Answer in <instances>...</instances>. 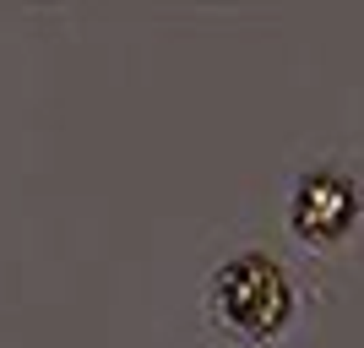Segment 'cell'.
Returning <instances> with one entry per match:
<instances>
[{"label": "cell", "instance_id": "obj_1", "mask_svg": "<svg viewBox=\"0 0 364 348\" xmlns=\"http://www.w3.org/2000/svg\"><path fill=\"white\" fill-rule=\"evenodd\" d=\"M299 310V288L289 267L267 251H240V256L218 261L207 278V316L240 343H272Z\"/></svg>", "mask_w": 364, "mask_h": 348}, {"label": "cell", "instance_id": "obj_2", "mask_svg": "<svg viewBox=\"0 0 364 348\" xmlns=\"http://www.w3.org/2000/svg\"><path fill=\"white\" fill-rule=\"evenodd\" d=\"M359 212H364V191L353 174L343 169H310L299 174L289 191V228L299 234L304 245H337L359 228Z\"/></svg>", "mask_w": 364, "mask_h": 348}]
</instances>
